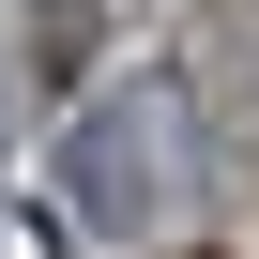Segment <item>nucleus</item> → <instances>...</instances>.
<instances>
[{
  "label": "nucleus",
  "mask_w": 259,
  "mask_h": 259,
  "mask_svg": "<svg viewBox=\"0 0 259 259\" xmlns=\"http://www.w3.org/2000/svg\"><path fill=\"white\" fill-rule=\"evenodd\" d=\"M61 198L92 229H153L168 213V92H92L61 138Z\"/></svg>",
  "instance_id": "1"
}]
</instances>
